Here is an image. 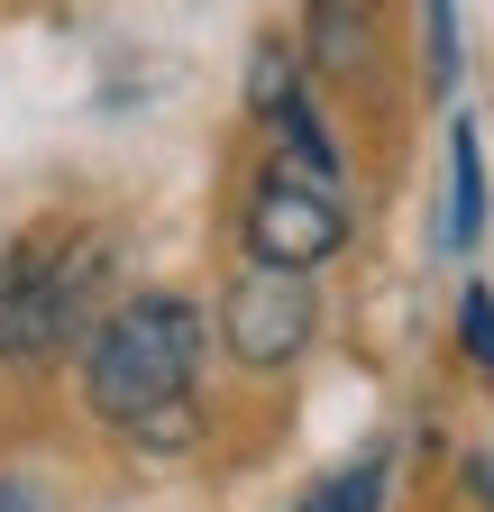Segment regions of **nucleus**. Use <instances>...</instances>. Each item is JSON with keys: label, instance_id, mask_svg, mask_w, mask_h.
<instances>
[{"label": "nucleus", "instance_id": "obj_7", "mask_svg": "<svg viewBox=\"0 0 494 512\" xmlns=\"http://www.w3.org/2000/svg\"><path fill=\"white\" fill-rule=\"evenodd\" d=\"M449 174H458V192H449V238L467 247V238H476V211H485V183H476V138H467V128L449 138Z\"/></svg>", "mask_w": 494, "mask_h": 512}, {"label": "nucleus", "instance_id": "obj_2", "mask_svg": "<svg viewBox=\"0 0 494 512\" xmlns=\"http://www.w3.org/2000/svg\"><path fill=\"white\" fill-rule=\"evenodd\" d=\"M101 238L92 229H65V220H46L28 229L10 256H0V357H55L65 348V330H83V311L101 293Z\"/></svg>", "mask_w": 494, "mask_h": 512}, {"label": "nucleus", "instance_id": "obj_5", "mask_svg": "<svg viewBox=\"0 0 494 512\" xmlns=\"http://www.w3.org/2000/svg\"><path fill=\"white\" fill-rule=\"evenodd\" d=\"M312 64L321 74H348V64L366 55V28H376V0H312Z\"/></svg>", "mask_w": 494, "mask_h": 512}, {"label": "nucleus", "instance_id": "obj_6", "mask_svg": "<svg viewBox=\"0 0 494 512\" xmlns=\"http://www.w3.org/2000/svg\"><path fill=\"white\" fill-rule=\"evenodd\" d=\"M385 503V458H357L339 476H321V494L302 503V512H376Z\"/></svg>", "mask_w": 494, "mask_h": 512}, {"label": "nucleus", "instance_id": "obj_1", "mask_svg": "<svg viewBox=\"0 0 494 512\" xmlns=\"http://www.w3.org/2000/svg\"><path fill=\"white\" fill-rule=\"evenodd\" d=\"M193 366H202V311L183 293H138L92 339V412L138 439H193Z\"/></svg>", "mask_w": 494, "mask_h": 512}, {"label": "nucleus", "instance_id": "obj_4", "mask_svg": "<svg viewBox=\"0 0 494 512\" xmlns=\"http://www.w3.org/2000/svg\"><path fill=\"white\" fill-rule=\"evenodd\" d=\"M312 320H321L312 284L284 275V266H247V275L229 284V302H220V330H229V348H238L247 366H284V357H302Z\"/></svg>", "mask_w": 494, "mask_h": 512}, {"label": "nucleus", "instance_id": "obj_8", "mask_svg": "<svg viewBox=\"0 0 494 512\" xmlns=\"http://www.w3.org/2000/svg\"><path fill=\"white\" fill-rule=\"evenodd\" d=\"M467 348L494 366V293H467Z\"/></svg>", "mask_w": 494, "mask_h": 512}, {"label": "nucleus", "instance_id": "obj_3", "mask_svg": "<svg viewBox=\"0 0 494 512\" xmlns=\"http://www.w3.org/2000/svg\"><path fill=\"white\" fill-rule=\"evenodd\" d=\"M348 238V220H339V202L312 183V174H266L257 183V202H247V256L257 266H284V275H312L321 256Z\"/></svg>", "mask_w": 494, "mask_h": 512}, {"label": "nucleus", "instance_id": "obj_9", "mask_svg": "<svg viewBox=\"0 0 494 512\" xmlns=\"http://www.w3.org/2000/svg\"><path fill=\"white\" fill-rule=\"evenodd\" d=\"M0 512H19V494H0Z\"/></svg>", "mask_w": 494, "mask_h": 512}]
</instances>
